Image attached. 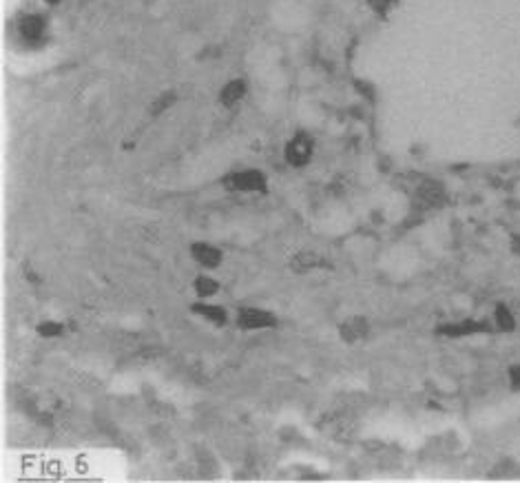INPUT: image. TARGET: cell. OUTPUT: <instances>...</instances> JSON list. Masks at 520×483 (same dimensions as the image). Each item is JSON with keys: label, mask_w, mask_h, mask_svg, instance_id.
Returning a JSON list of instances; mask_svg holds the SVG:
<instances>
[{"label": "cell", "mask_w": 520, "mask_h": 483, "mask_svg": "<svg viewBox=\"0 0 520 483\" xmlns=\"http://www.w3.org/2000/svg\"><path fill=\"white\" fill-rule=\"evenodd\" d=\"M224 187L233 193H268V178L264 171L259 169H242L228 173L224 178Z\"/></svg>", "instance_id": "cell-1"}, {"label": "cell", "mask_w": 520, "mask_h": 483, "mask_svg": "<svg viewBox=\"0 0 520 483\" xmlns=\"http://www.w3.org/2000/svg\"><path fill=\"white\" fill-rule=\"evenodd\" d=\"M313 155H315V140H313V135H308L306 131H297L288 140L286 148H283V158H286V162L294 169L308 167Z\"/></svg>", "instance_id": "cell-2"}, {"label": "cell", "mask_w": 520, "mask_h": 483, "mask_svg": "<svg viewBox=\"0 0 520 483\" xmlns=\"http://www.w3.org/2000/svg\"><path fill=\"white\" fill-rule=\"evenodd\" d=\"M275 326H277L275 313L264 311V308H255V306L239 308L237 328H242V330H264V328H275Z\"/></svg>", "instance_id": "cell-3"}, {"label": "cell", "mask_w": 520, "mask_h": 483, "mask_svg": "<svg viewBox=\"0 0 520 483\" xmlns=\"http://www.w3.org/2000/svg\"><path fill=\"white\" fill-rule=\"evenodd\" d=\"M480 332H489L487 321H482V319H463V321H456V324H443L436 328V335L450 337V339L472 337V335H480Z\"/></svg>", "instance_id": "cell-4"}, {"label": "cell", "mask_w": 520, "mask_h": 483, "mask_svg": "<svg viewBox=\"0 0 520 483\" xmlns=\"http://www.w3.org/2000/svg\"><path fill=\"white\" fill-rule=\"evenodd\" d=\"M414 202L423 210L439 208L445 204V191L439 182H423L414 193Z\"/></svg>", "instance_id": "cell-5"}, {"label": "cell", "mask_w": 520, "mask_h": 483, "mask_svg": "<svg viewBox=\"0 0 520 483\" xmlns=\"http://www.w3.org/2000/svg\"><path fill=\"white\" fill-rule=\"evenodd\" d=\"M370 335V321L361 315H354L348 317L339 326V337L345 344H356V342H363Z\"/></svg>", "instance_id": "cell-6"}, {"label": "cell", "mask_w": 520, "mask_h": 483, "mask_svg": "<svg viewBox=\"0 0 520 483\" xmlns=\"http://www.w3.org/2000/svg\"><path fill=\"white\" fill-rule=\"evenodd\" d=\"M191 257L204 268H219L221 259H224V253H221L217 246L208 244V242H195L191 246Z\"/></svg>", "instance_id": "cell-7"}, {"label": "cell", "mask_w": 520, "mask_h": 483, "mask_svg": "<svg viewBox=\"0 0 520 483\" xmlns=\"http://www.w3.org/2000/svg\"><path fill=\"white\" fill-rule=\"evenodd\" d=\"M324 266H326V259L313 249H304L299 253H294L290 259V270H294V273H299V275L310 273V270H317V268H324Z\"/></svg>", "instance_id": "cell-8"}, {"label": "cell", "mask_w": 520, "mask_h": 483, "mask_svg": "<svg viewBox=\"0 0 520 483\" xmlns=\"http://www.w3.org/2000/svg\"><path fill=\"white\" fill-rule=\"evenodd\" d=\"M246 91H249V86H246V82L242 78L228 80L224 86H221V91H219V105L226 107V109L237 107L244 100Z\"/></svg>", "instance_id": "cell-9"}, {"label": "cell", "mask_w": 520, "mask_h": 483, "mask_svg": "<svg viewBox=\"0 0 520 483\" xmlns=\"http://www.w3.org/2000/svg\"><path fill=\"white\" fill-rule=\"evenodd\" d=\"M45 27H47V22L38 14H27L18 22V31L24 40H40L45 36Z\"/></svg>", "instance_id": "cell-10"}, {"label": "cell", "mask_w": 520, "mask_h": 483, "mask_svg": "<svg viewBox=\"0 0 520 483\" xmlns=\"http://www.w3.org/2000/svg\"><path fill=\"white\" fill-rule=\"evenodd\" d=\"M191 311H193L195 315H200L202 319L210 321L213 326H226V321H228V313H226L221 306H217V304L197 302V304L191 306Z\"/></svg>", "instance_id": "cell-11"}, {"label": "cell", "mask_w": 520, "mask_h": 483, "mask_svg": "<svg viewBox=\"0 0 520 483\" xmlns=\"http://www.w3.org/2000/svg\"><path fill=\"white\" fill-rule=\"evenodd\" d=\"M494 324H496V328L503 332H514L518 321H516V315L512 313V308L501 302V304H496V308H494Z\"/></svg>", "instance_id": "cell-12"}, {"label": "cell", "mask_w": 520, "mask_h": 483, "mask_svg": "<svg viewBox=\"0 0 520 483\" xmlns=\"http://www.w3.org/2000/svg\"><path fill=\"white\" fill-rule=\"evenodd\" d=\"M175 102H178V91H173V89L162 91V93H159V95L155 98V100L151 102V107H148V114H151L153 118H157V116H162L164 111H168Z\"/></svg>", "instance_id": "cell-13"}, {"label": "cell", "mask_w": 520, "mask_h": 483, "mask_svg": "<svg viewBox=\"0 0 520 483\" xmlns=\"http://www.w3.org/2000/svg\"><path fill=\"white\" fill-rule=\"evenodd\" d=\"M217 291H219V282L217 279L206 277V275L195 277V293L200 295L202 300H206V297H213Z\"/></svg>", "instance_id": "cell-14"}, {"label": "cell", "mask_w": 520, "mask_h": 483, "mask_svg": "<svg viewBox=\"0 0 520 483\" xmlns=\"http://www.w3.org/2000/svg\"><path fill=\"white\" fill-rule=\"evenodd\" d=\"M399 5V0H368V7L375 11L379 18H388Z\"/></svg>", "instance_id": "cell-15"}, {"label": "cell", "mask_w": 520, "mask_h": 483, "mask_svg": "<svg viewBox=\"0 0 520 483\" xmlns=\"http://www.w3.org/2000/svg\"><path fill=\"white\" fill-rule=\"evenodd\" d=\"M38 335L40 337H45V339H54V337H60L63 335V324L60 321H54V319H47V321H42V324H38Z\"/></svg>", "instance_id": "cell-16"}, {"label": "cell", "mask_w": 520, "mask_h": 483, "mask_svg": "<svg viewBox=\"0 0 520 483\" xmlns=\"http://www.w3.org/2000/svg\"><path fill=\"white\" fill-rule=\"evenodd\" d=\"M510 388L514 392H520V364L510 368Z\"/></svg>", "instance_id": "cell-17"}, {"label": "cell", "mask_w": 520, "mask_h": 483, "mask_svg": "<svg viewBox=\"0 0 520 483\" xmlns=\"http://www.w3.org/2000/svg\"><path fill=\"white\" fill-rule=\"evenodd\" d=\"M47 3H49V5H56V3H60V0H47Z\"/></svg>", "instance_id": "cell-18"}]
</instances>
